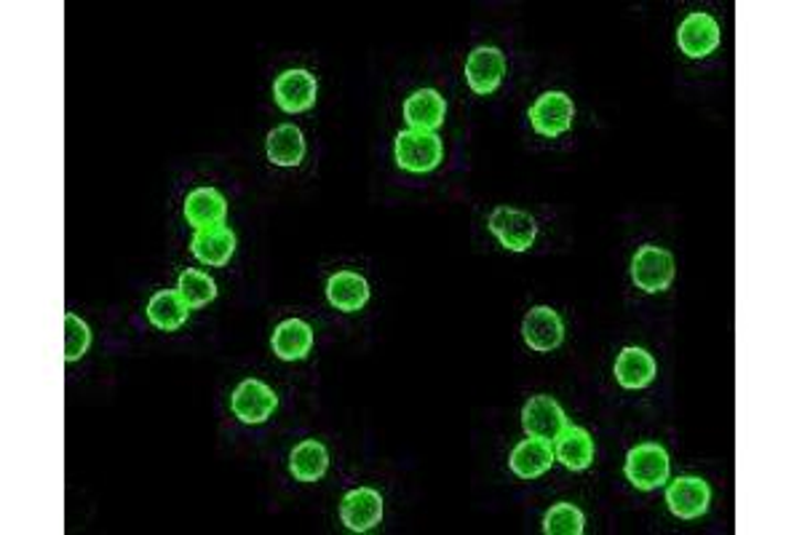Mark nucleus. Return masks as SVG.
Segmentation results:
<instances>
[{
  "mask_svg": "<svg viewBox=\"0 0 802 535\" xmlns=\"http://www.w3.org/2000/svg\"><path fill=\"white\" fill-rule=\"evenodd\" d=\"M631 281L648 295L666 292L674 281L672 252L655 247V244H645V247L637 249L634 260H631Z\"/></svg>",
  "mask_w": 802,
  "mask_h": 535,
  "instance_id": "7ed1b4c3",
  "label": "nucleus"
},
{
  "mask_svg": "<svg viewBox=\"0 0 802 535\" xmlns=\"http://www.w3.org/2000/svg\"><path fill=\"white\" fill-rule=\"evenodd\" d=\"M565 426H567V415L554 396L546 394L530 396L527 405L522 407V428L527 437L543 439V442L554 445V439L559 437Z\"/></svg>",
  "mask_w": 802,
  "mask_h": 535,
  "instance_id": "0eeeda50",
  "label": "nucleus"
},
{
  "mask_svg": "<svg viewBox=\"0 0 802 535\" xmlns=\"http://www.w3.org/2000/svg\"><path fill=\"white\" fill-rule=\"evenodd\" d=\"M394 156L404 172L426 174L434 172L445 161V142H441L437 131L407 129L396 135Z\"/></svg>",
  "mask_w": 802,
  "mask_h": 535,
  "instance_id": "f257e3e1",
  "label": "nucleus"
},
{
  "mask_svg": "<svg viewBox=\"0 0 802 535\" xmlns=\"http://www.w3.org/2000/svg\"><path fill=\"white\" fill-rule=\"evenodd\" d=\"M719 38H723L719 22L715 17L704 14V11H696V14L682 19L677 30V43L682 54L691 56V60H704V56L717 52Z\"/></svg>",
  "mask_w": 802,
  "mask_h": 535,
  "instance_id": "9d476101",
  "label": "nucleus"
},
{
  "mask_svg": "<svg viewBox=\"0 0 802 535\" xmlns=\"http://www.w3.org/2000/svg\"><path fill=\"white\" fill-rule=\"evenodd\" d=\"M177 292L182 295V300L191 308H204L217 298V285H214L212 276H206L204 270L185 268L180 274V279H177Z\"/></svg>",
  "mask_w": 802,
  "mask_h": 535,
  "instance_id": "393cba45",
  "label": "nucleus"
},
{
  "mask_svg": "<svg viewBox=\"0 0 802 535\" xmlns=\"http://www.w3.org/2000/svg\"><path fill=\"white\" fill-rule=\"evenodd\" d=\"M191 252L201 266L223 268L231 263V257L236 255V233L225 228V225H220V228L195 231Z\"/></svg>",
  "mask_w": 802,
  "mask_h": 535,
  "instance_id": "2eb2a0df",
  "label": "nucleus"
},
{
  "mask_svg": "<svg viewBox=\"0 0 802 535\" xmlns=\"http://www.w3.org/2000/svg\"><path fill=\"white\" fill-rule=\"evenodd\" d=\"M655 375H659V364L645 349L627 345L616 359V381L618 386L629 388V392L648 388L655 381Z\"/></svg>",
  "mask_w": 802,
  "mask_h": 535,
  "instance_id": "a211bd4d",
  "label": "nucleus"
},
{
  "mask_svg": "<svg viewBox=\"0 0 802 535\" xmlns=\"http://www.w3.org/2000/svg\"><path fill=\"white\" fill-rule=\"evenodd\" d=\"M527 118L541 137L554 140V137H562L565 131H570L573 118H576V105H573V99L565 92H546L530 105Z\"/></svg>",
  "mask_w": 802,
  "mask_h": 535,
  "instance_id": "39448f33",
  "label": "nucleus"
},
{
  "mask_svg": "<svg viewBox=\"0 0 802 535\" xmlns=\"http://www.w3.org/2000/svg\"><path fill=\"white\" fill-rule=\"evenodd\" d=\"M316 97H319L316 75L302 71V67H297V71H284L279 78L274 81V99L284 113L311 110L316 105Z\"/></svg>",
  "mask_w": 802,
  "mask_h": 535,
  "instance_id": "9b49d317",
  "label": "nucleus"
},
{
  "mask_svg": "<svg viewBox=\"0 0 802 535\" xmlns=\"http://www.w3.org/2000/svg\"><path fill=\"white\" fill-rule=\"evenodd\" d=\"M270 345H274V354L279 356L281 362H300V359H306L313 349V327L302 319L281 321V324L274 330Z\"/></svg>",
  "mask_w": 802,
  "mask_h": 535,
  "instance_id": "6ab92c4d",
  "label": "nucleus"
},
{
  "mask_svg": "<svg viewBox=\"0 0 802 535\" xmlns=\"http://www.w3.org/2000/svg\"><path fill=\"white\" fill-rule=\"evenodd\" d=\"M330 469V452L319 439H306L289 456V471L297 482H319Z\"/></svg>",
  "mask_w": 802,
  "mask_h": 535,
  "instance_id": "5701e85b",
  "label": "nucleus"
},
{
  "mask_svg": "<svg viewBox=\"0 0 802 535\" xmlns=\"http://www.w3.org/2000/svg\"><path fill=\"white\" fill-rule=\"evenodd\" d=\"M586 531V517L576 503L559 501L543 517V533L546 535H580Z\"/></svg>",
  "mask_w": 802,
  "mask_h": 535,
  "instance_id": "a878e982",
  "label": "nucleus"
},
{
  "mask_svg": "<svg viewBox=\"0 0 802 535\" xmlns=\"http://www.w3.org/2000/svg\"><path fill=\"white\" fill-rule=\"evenodd\" d=\"M522 338L538 354H552L565 340V324H562V317L554 308L535 306L530 308L522 321Z\"/></svg>",
  "mask_w": 802,
  "mask_h": 535,
  "instance_id": "1a4fd4ad",
  "label": "nucleus"
},
{
  "mask_svg": "<svg viewBox=\"0 0 802 535\" xmlns=\"http://www.w3.org/2000/svg\"><path fill=\"white\" fill-rule=\"evenodd\" d=\"M503 75H506V56L501 49L479 46L466 60V81H469V89L479 97H488L495 92L503 84Z\"/></svg>",
  "mask_w": 802,
  "mask_h": 535,
  "instance_id": "6e6552de",
  "label": "nucleus"
},
{
  "mask_svg": "<svg viewBox=\"0 0 802 535\" xmlns=\"http://www.w3.org/2000/svg\"><path fill=\"white\" fill-rule=\"evenodd\" d=\"M265 153L276 167H297L306 156V137L295 124L276 126L268 135V142H265Z\"/></svg>",
  "mask_w": 802,
  "mask_h": 535,
  "instance_id": "b1692460",
  "label": "nucleus"
},
{
  "mask_svg": "<svg viewBox=\"0 0 802 535\" xmlns=\"http://www.w3.org/2000/svg\"><path fill=\"white\" fill-rule=\"evenodd\" d=\"M669 471H672V461H669V452L661 445L642 442L627 452L623 474L637 490L648 493V490L663 488L669 482Z\"/></svg>",
  "mask_w": 802,
  "mask_h": 535,
  "instance_id": "f03ea898",
  "label": "nucleus"
},
{
  "mask_svg": "<svg viewBox=\"0 0 802 535\" xmlns=\"http://www.w3.org/2000/svg\"><path fill=\"white\" fill-rule=\"evenodd\" d=\"M712 501V490L701 477H677L666 488V506L674 517L698 520L706 514Z\"/></svg>",
  "mask_w": 802,
  "mask_h": 535,
  "instance_id": "ddd939ff",
  "label": "nucleus"
},
{
  "mask_svg": "<svg viewBox=\"0 0 802 535\" xmlns=\"http://www.w3.org/2000/svg\"><path fill=\"white\" fill-rule=\"evenodd\" d=\"M276 407H279V396H276L274 388L265 386L263 381H255V377L238 383L236 392L231 396L233 415L246 426L265 424L274 415Z\"/></svg>",
  "mask_w": 802,
  "mask_h": 535,
  "instance_id": "423d86ee",
  "label": "nucleus"
},
{
  "mask_svg": "<svg viewBox=\"0 0 802 535\" xmlns=\"http://www.w3.org/2000/svg\"><path fill=\"white\" fill-rule=\"evenodd\" d=\"M594 437L586 431L584 426H570L567 424L562 428V434L554 439V461H559L565 469L570 471H586L594 463Z\"/></svg>",
  "mask_w": 802,
  "mask_h": 535,
  "instance_id": "4468645a",
  "label": "nucleus"
},
{
  "mask_svg": "<svg viewBox=\"0 0 802 535\" xmlns=\"http://www.w3.org/2000/svg\"><path fill=\"white\" fill-rule=\"evenodd\" d=\"M554 463V447L543 439L527 437L511 450L509 466L520 480H538Z\"/></svg>",
  "mask_w": 802,
  "mask_h": 535,
  "instance_id": "412c9836",
  "label": "nucleus"
},
{
  "mask_svg": "<svg viewBox=\"0 0 802 535\" xmlns=\"http://www.w3.org/2000/svg\"><path fill=\"white\" fill-rule=\"evenodd\" d=\"M193 308L182 300L177 289H161L150 298L148 303V321L161 332H174L185 324Z\"/></svg>",
  "mask_w": 802,
  "mask_h": 535,
  "instance_id": "4be33fe9",
  "label": "nucleus"
},
{
  "mask_svg": "<svg viewBox=\"0 0 802 535\" xmlns=\"http://www.w3.org/2000/svg\"><path fill=\"white\" fill-rule=\"evenodd\" d=\"M227 217V201L214 188H195L185 199V220L195 231L220 228Z\"/></svg>",
  "mask_w": 802,
  "mask_h": 535,
  "instance_id": "f3484780",
  "label": "nucleus"
},
{
  "mask_svg": "<svg viewBox=\"0 0 802 535\" xmlns=\"http://www.w3.org/2000/svg\"><path fill=\"white\" fill-rule=\"evenodd\" d=\"M447 118V103L437 89H420L404 99V121L409 129L437 131Z\"/></svg>",
  "mask_w": 802,
  "mask_h": 535,
  "instance_id": "dca6fc26",
  "label": "nucleus"
},
{
  "mask_svg": "<svg viewBox=\"0 0 802 535\" xmlns=\"http://www.w3.org/2000/svg\"><path fill=\"white\" fill-rule=\"evenodd\" d=\"M340 520L351 533H366L381 525L383 520V499L377 490L356 488L349 490L340 503Z\"/></svg>",
  "mask_w": 802,
  "mask_h": 535,
  "instance_id": "f8f14e48",
  "label": "nucleus"
},
{
  "mask_svg": "<svg viewBox=\"0 0 802 535\" xmlns=\"http://www.w3.org/2000/svg\"><path fill=\"white\" fill-rule=\"evenodd\" d=\"M92 345V330L81 317L75 313H65V359L67 362H78Z\"/></svg>",
  "mask_w": 802,
  "mask_h": 535,
  "instance_id": "bb28decb",
  "label": "nucleus"
},
{
  "mask_svg": "<svg viewBox=\"0 0 802 535\" xmlns=\"http://www.w3.org/2000/svg\"><path fill=\"white\" fill-rule=\"evenodd\" d=\"M327 300L338 311L356 313L370 300V285H366L364 276L353 274V270H338L327 281Z\"/></svg>",
  "mask_w": 802,
  "mask_h": 535,
  "instance_id": "aec40b11",
  "label": "nucleus"
},
{
  "mask_svg": "<svg viewBox=\"0 0 802 535\" xmlns=\"http://www.w3.org/2000/svg\"><path fill=\"white\" fill-rule=\"evenodd\" d=\"M492 236L501 242V247L511 252H527L538 238V223L533 214L514 210V206H498L488 220Z\"/></svg>",
  "mask_w": 802,
  "mask_h": 535,
  "instance_id": "20e7f679",
  "label": "nucleus"
}]
</instances>
